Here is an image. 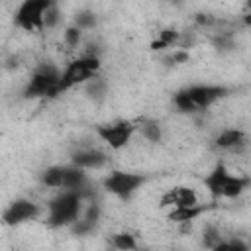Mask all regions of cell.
Here are the masks:
<instances>
[{
    "mask_svg": "<svg viewBox=\"0 0 251 251\" xmlns=\"http://www.w3.org/2000/svg\"><path fill=\"white\" fill-rule=\"evenodd\" d=\"M226 94H229V88L222 84H192L175 92L173 104L182 114H196L212 108Z\"/></svg>",
    "mask_w": 251,
    "mask_h": 251,
    "instance_id": "obj_1",
    "label": "cell"
},
{
    "mask_svg": "<svg viewBox=\"0 0 251 251\" xmlns=\"http://www.w3.org/2000/svg\"><path fill=\"white\" fill-rule=\"evenodd\" d=\"M208 194L216 200L220 198H237L251 186V176L231 173L222 161L216 163L202 178Z\"/></svg>",
    "mask_w": 251,
    "mask_h": 251,
    "instance_id": "obj_2",
    "label": "cell"
},
{
    "mask_svg": "<svg viewBox=\"0 0 251 251\" xmlns=\"http://www.w3.org/2000/svg\"><path fill=\"white\" fill-rule=\"evenodd\" d=\"M84 196L78 190H61L47 204V226L49 227H71L82 214Z\"/></svg>",
    "mask_w": 251,
    "mask_h": 251,
    "instance_id": "obj_3",
    "label": "cell"
},
{
    "mask_svg": "<svg viewBox=\"0 0 251 251\" xmlns=\"http://www.w3.org/2000/svg\"><path fill=\"white\" fill-rule=\"evenodd\" d=\"M98 71H100V59L94 57V55H80V57L73 59L61 71L59 92L63 94V92H67V90H71L75 86L86 84L88 80L98 76Z\"/></svg>",
    "mask_w": 251,
    "mask_h": 251,
    "instance_id": "obj_4",
    "label": "cell"
},
{
    "mask_svg": "<svg viewBox=\"0 0 251 251\" xmlns=\"http://www.w3.org/2000/svg\"><path fill=\"white\" fill-rule=\"evenodd\" d=\"M59 78H61V71L51 63H43L31 73V76L24 88V96L25 98L57 96V94H61L59 92Z\"/></svg>",
    "mask_w": 251,
    "mask_h": 251,
    "instance_id": "obj_5",
    "label": "cell"
},
{
    "mask_svg": "<svg viewBox=\"0 0 251 251\" xmlns=\"http://www.w3.org/2000/svg\"><path fill=\"white\" fill-rule=\"evenodd\" d=\"M145 176L141 173H131V171H122V169H114L110 171L104 180L102 186L108 194L120 198V200H129L143 184H145Z\"/></svg>",
    "mask_w": 251,
    "mask_h": 251,
    "instance_id": "obj_6",
    "label": "cell"
},
{
    "mask_svg": "<svg viewBox=\"0 0 251 251\" xmlns=\"http://www.w3.org/2000/svg\"><path fill=\"white\" fill-rule=\"evenodd\" d=\"M53 2L55 0H22L14 14L16 27L29 33L45 31V12Z\"/></svg>",
    "mask_w": 251,
    "mask_h": 251,
    "instance_id": "obj_7",
    "label": "cell"
},
{
    "mask_svg": "<svg viewBox=\"0 0 251 251\" xmlns=\"http://www.w3.org/2000/svg\"><path fill=\"white\" fill-rule=\"evenodd\" d=\"M135 133H137V124L131 122V120H116V122L102 124V126L96 127V135L112 151L126 149L131 143Z\"/></svg>",
    "mask_w": 251,
    "mask_h": 251,
    "instance_id": "obj_8",
    "label": "cell"
},
{
    "mask_svg": "<svg viewBox=\"0 0 251 251\" xmlns=\"http://www.w3.org/2000/svg\"><path fill=\"white\" fill-rule=\"evenodd\" d=\"M41 214V206L35 204L33 200L29 198H16L12 204H8V208L4 210V224L6 226H20V224H25V222H31L35 218H39Z\"/></svg>",
    "mask_w": 251,
    "mask_h": 251,
    "instance_id": "obj_9",
    "label": "cell"
},
{
    "mask_svg": "<svg viewBox=\"0 0 251 251\" xmlns=\"http://www.w3.org/2000/svg\"><path fill=\"white\" fill-rule=\"evenodd\" d=\"M73 165L84 169V171H94V169H104L108 163H110V157L106 151L98 149V147H78L73 155H71V161Z\"/></svg>",
    "mask_w": 251,
    "mask_h": 251,
    "instance_id": "obj_10",
    "label": "cell"
},
{
    "mask_svg": "<svg viewBox=\"0 0 251 251\" xmlns=\"http://www.w3.org/2000/svg\"><path fill=\"white\" fill-rule=\"evenodd\" d=\"M249 139H247V133L239 127H226L222 129L216 139H214V145L222 151H227V153H235V155H241L247 147Z\"/></svg>",
    "mask_w": 251,
    "mask_h": 251,
    "instance_id": "obj_11",
    "label": "cell"
},
{
    "mask_svg": "<svg viewBox=\"0 0 251 251\" xmlns=\"http://www.w3.org/2000/svg\"><path fill=\"white\" fill-rule=\"evenodd\" d=\"M200 200H198V194L188 188V186H175V188H169L163 196H161V206L163 208H190V206H198Z\"/></svg>",
    "mask_w": 251,
    "mask_h": 251,
    "instance_id": "obj_12",
    "label": "cell"
},
{
    "mask_svg": "<svg viewBox=\"0 0 251 251\" xmlns=\"http://www.w3.org/2000/svg\"><path fill=\"white\" fill-rule=\"evenodd\" d=\"M137 133L147 141V143H159L163 139V127L157 120L145 118L141 122H137Z\"/></svg>",
    "mask_w": 251,
    "mask_h": 251,
    "instance_id": "obj_13",
    "label": "cell"
},
{
    "mask_svg": "<svg viewBox=\"0 0 251 251\" xmlns=\"http://www.w3.org/2000/svg\"><path fill=\"white\" fill-rule=\"evenodd\" d=\"M65 169H67V165H53V167H47V169L41 173V184L47 186V188L63 190Z\"/></svg>",
    "mask_w": 251,
    "mask_h": 251,
    "instance_id": "obj_14",
    "label": "cell"
},
{
    "mask_svg": "<svg viewBox=\"0 0 251 251\" xmlns=\"http://www.w3.org/2000/svg\"><path fill=\"white\" fill-rule=\"evenodd\" d=\"M112 247L116 249H122V251H129V249H137V241L131 233L127 231H122V233H114L112 235Z\"/></svg>",
    "mask_w": 251,
    "mask_h": 251,
    "instance_id": "obj_15",
    "label": "cell"
},
{
    "mask_svg": "<svg viewBox=\"0 0 251 251\" xmlns=\"http://www.w3.org/2000/svg\"><path fill=\"white\" fill-rule=\"evenodd\" d=\"M63 41H65V45L67 47H71V49H75V47H78L80 43H82V29L78 27V25H69L65 31H63Z\"/></svg>",
    "mask_w": 251,
    "mask_h": 251,
    "instance_id": "obj_16",
    "label": "cell"
},
{
    "mask_svg": "<svg viewBox=\"0 0 251 251\" xmlns=\"http://www.w3.org/2000/svg\"><path fill=\"white\" fill-rule=\"evenodd\" d=\"M75 25H78L82 31L92 29V27L96 25V14L90 12V10H82V12H78L76 18H75Z\"/></svg>",
    "mask_w": 251,
    "mask_h": 251,
    "instance_id": "obj_17",
    "label": "cell"
},
{
    "mask_svg": "<svg viewBox=\"0 0 251 251\" xmlns=\"http://www.w3.org/2000/svg\"><path fill=\"white\" fill-rule=\"evenodd\" d=\"M61 8H59V4H57V0L49 6V10L45 12V29H53V27H57L59 24H61Z\"/></svg>",
    "mask_w": 251,
    "mask_h": 251,
    "instance_id": "obj_18",
    "label": "cell"
},
{
    "mask_svg": "<svg viewBox=\"0 0 251 251\" xmlns=\"http://www.w3.org/2000/svg\"><path fill=\"white\" fill-rule=\"evenodd\" d=\"M243 25H247V27L251 25V12H245L243 14Z\"/></svg>",
    "mask_w": 251,
    "mask_h": 251,
    "instance_id": "obj_19",
    "label": "cell"
},
{
    "mask_svg": "<svg viewBox=\"0 0 251 251\" xmlns=\"http://www.w3.org/2000/svg\"><path fill=\"white\" fill-rule=\"evenodd\" d=\"M245 12H251V0H245Z\"/></svg>",
    "mask_w": 251,
    "mask_h": 251,
    "instance_id": "obj_20",
    "label": "cell"
}]
</instances>
